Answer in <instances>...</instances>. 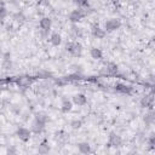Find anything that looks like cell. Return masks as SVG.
<instances>
[{
	"instance_id": "cell-4",
	"label": "cell",
	"mask_w": 155,
	"mask_h": 155,
	"mask_svg": "<svg viewBox=\"0 0 155 155\" xmlns=\"http://www.w3.org/2000/svg\"><path fill=\"white\" fill-rule=\"evenodd\" d=\"M84 16H85V13H84L81 10H74V11L70 12L69 19H70L73 23H76V22H79V21H81Z\"/></svg>"
},
{
	"instance_id": "cell-10",
	"label": "cell",
	"mask_w": 155,
	"mask_h": 155,
	"mask_svg": "<svg viewBox=\"0 0 155 155\" xmlns=\"http://www.w3.org/2000/svg\"><path fill=\"white\" fill-rule=\"evenodd\" d=\"M50 41L53 46H59L61 42H62V36L58 33H52L51 36H50Z\"/></svg>"
},
{
	"instance_id": "cell-8",
	"label": "cell",
	"mask_w": 155,
	"mask_h": 155,
	"mask_svg": "<svg viewBox=\"0 0 155 155\" xmlns=\"http://www.w3.org/2000/svg\"><path fill=\"white\" fill-rule=\"evenodd\" d=\"M109 144L113 145V147H119L121 144L120 136H117L115 133H110V136H109Z\"/></svg>"
},
{
	"instance_id": "cell-15",
	"label": "cell",
	"mask_w": 155,
	"mask_h": 155,
	"mask_svg": "<svg viewBox=\"0 0 155 155\" xmlns=\"http://www.w3.org/2000/svg\"><path fill=\"white\" fill-rule=\"evenodd\" d=\"M38 151H39L40 154H47V153L50 151V147H48L46 143H41V144L39 145V148H38Z\"/></svg>"
},
{
	"instance_id": "cell-11",
	"label": "cell",
	"mask_w": 155,
	"mask_h": 155,
	"mask_svg": "<svg viewBox=\"0 0 155 155\" xmlns=\"http://www.w3.org/2000/svg\"><path fill=\"white\" fill-rule=\"evenodd\" d=\"M71 108H73V102H71V101H69V99H63V101H62L61 109H62L63 113H68V111H70Z\"/></svg>"
},
{
	"instance_id": "cell-1",
	"label": "cell",
	"mask_w": 155,
	"mask_h": 155,
	"mask_svg": "<svg viewBox=\"0 0 155 155\" xmlns=\"http://www.w3.org/2000/svg\"><path fill=\"white\" fill-rule=\"evenodd\" d=\"M120 25H121V23H120L119 19H116V18H110V19H108V21L104 23V30H105V31H114V30L119 29Z\"/></svg>"
},
{
	"instance_id": "cell-5",
	"label": "cell",
	"mask_w": 155,
	"mask_h": 155,
	"mask_svg": "<svg viewBox=\"0 0 155 155\" xmlns=\"http://www.w3.org/2000/svg\"><path fill=\"white\" fill-rule=\"evenodd\" d=\"M73 103L76 104V105H85V104L87 103V98H86L85 94L78 93V94H75V96L73 97Z\"/></svg>"
},
{
	"instance_id": "cell-9",
	"label": "cell",
	"mask_w": 155,
	"mask_h": 155,
	"mask_svg": "<svg viewBox=\"0 0 155 155\" xmlns=\"http://www.w3.org/2000/svg\"><path fill=\"white\" fill-rule=\"evenodd\" d=\"M40 28L44 30V31H48L50 28H51V19L48 17H44L41 21H40Z\"/></svg>"
},
{
	"instance_id": "cell-19",
	"label": "cell",
	"mask_w": 155,
	"mask_h": 155,
	"mask_svg": "<svg viewBox=\"0 0 155 155\" xmlns=\"http://www.w3.org/2000/svg\"><path fill=\"white\" fill-rule=\"evenodd\" d=\"M81 125H82V124H81V121H80V120H73V121L70 122V126H71L74 130L80 128V127H81Z\"/></svg>"
},
{
	"instance_id": "cell-3",
	"label": "cell",
	"mask_w": 155,
	"mask_h": 155,
	"mask_svg": "<svg viewBox=\"0 0 155 155\" xmlns=\"http://www.w3.org/2000/svg\"><path fill=\"white\" fill-rule=\"evenodd\" d=\"M17 137L23 142H28L31 137V131L25 128V127H19L17 130Z\"/></svg>"
},
{
	"instance_id": "cell-14",
	"label": "cell",
	"mask_w": 155,
	"mask_h": 155,
	"mask_svg": "<svg viewBox=\"0 0 155 155\" xmlns=\"http://www.w3.org/2000/svg\"><path fill=\"white\" fill-rule=\"evenodd\" d=\"M79 151L80 153H82V154H87V153H90L91 151V147H90V144L88 143H80L79 144Z\"/></svg>"
},
{
	"instance_id": "cell-12",
	"label": "cell",
	"mask_w": 155,
	"mask_h": 155,
	"mask_svg": "<svg viewBox=\"0 0 155 155\" xmlns=\"http://www.w3.org/2000/svg\"><path fill=\"white\" fill-rule=\"evenodd\" d=\"M115 90L117 92H121V93H130L131 92V87L125 85V84H116L115 85Z\"/></svg>"
},
{
	"instance_id": "cell-13",
	"label": "cell",
	"mask_w": 155,
	"mask_h": 155,
	"mask_svg": "<svg viewBox=\"0 0 155 155\" xmlns=\"http://www.w3.org/2000/svg\"><path fill=\"white\" fill-rule=\"evenodd\" d=\"M90 54H91V57H92L93 59H101L102 56H103L102 51H101L99 48H97V47H92V48L90 50Z\"/></svg>"
},
{
	"instance_id": "cell-7",
	"label": "cell",
	"mask_w": 155,
	"mask_h": 155,
	"mask_svg": "<svg viewBox=\"0 0 155 155\" xmlns=\"http://www.w3.org/2000/svg\"><path fill=\"white\" fill-rule=\"evenodd\" d=\"M105 33H107V31H105L104 29L99 28L98 25L92 28V35H93L94 38H97V39H103V38L105 36Z\"/></svg>"
},
{
	"instance_id": "cell-18",
	"label": "cell",
	"mask_w": 155,
	"mask_h": 155,
	"mask_svg": "<svg viewBox=\"0 0 155 155\" xmlns=\"http://www.w3.org/2000/svg\"><path fill=\"white\" fill-rule=\"evenodd\" d=\"M6 13H7V11H6V7H5L4 2H0V19L5 18Z\"/></svg>"
},
{
	"instance_id": "cell-2",
	"label": "cell",
	"mask_w": 155,
	"mask_h": 155,
	"mask_svg": "<svg viewBox=\"0 0 155 155\" xmlns=\"http://www.w3.org/2000/svg\"><path fill=\"white\" fill-rule=\"evenodd\" d=\"M67 50L73 54V56H80L82 52V46L79 42H69L67 45Z\"/></svg>"
},
{
	"instance_id": "cell-6",
	"label": "cell",
	"mask_w": 155,
	"mask_h": 155,
	"mask_svg": "<svg viewBox=\"0 0 155 155\" xmlns=\"http://www.w3.org/2000/svg\"><path fill=\"white\" fill-rule=\"evenodd\" d=\"M44 127H45V122L39 121V120L35 119V121H34L33 125H31V131H33L34 133H40V132L44 130Z\"/></svg>"
},
{
	"instance_id": "cell-17",
	"label": "cell",
	"mask_w": 155,
	"mask_h": 155,
	"mask_svg": "<svg viewBox=\"0 0 155 155\" xmlns=\"http://www.w3.org/2000/svg\"><path fill=\"white\" fill-rule=\"evenodd\" d=\"M35 119L39 120V121H42V122H45V124H46V121H47V116H46L44 113H38V114L35 115Z\"/></svg>"
},
{
	"instance_id": "cell-20",
	"label": "cell",
	"mask_w": 155,
	"mask_h": 155,
	"mask_svg": "<svg viewBox=\"0 0 155 155\" xmlns=\"http://www.w3.org/2000/svg\"><path fill=\"white\" fill-rule=\"evenodd\" d=\"M76 4L81 7H86L88 5V0H76Z\"/></svg>"
},
{
	"instance_id": "cell-16",
	"label": "cell",
	"mask_w": 155,
	"mask_h": 155,
	"mask_svg": "<svg viewBox=\"0 0 155 155\" xmlns=\"http://www.w3.org/2000/svg\"><path fill=\"white\" fill-rule=\"evenodd\" d=\"M151 103H153V98H151L150 96H149V97H144V98L142 99V105H143V107H150Z\"/></svg>"
}]
</instances>
